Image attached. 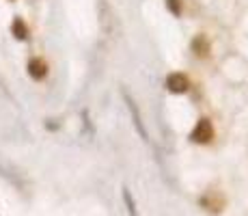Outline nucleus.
<instances>
[{"label":"nucleus","instance_id":"f257e3e1","mask_svg":"<svg viewBox=\"0 0 248 216\" xmlns=\"http://www.w3.org/2000/svg\"><path fill=\"white\" fill-rule=\"evenodd\" d=\"M214 126L209 119H199L197 126H194L192 134H190V138H192L194 143H201V145H207V143L214 141Z\"/></svg>","mask_w":248,"mask_h":216},{"label":"nucleus","instance_id":"f03ea898","mask_svg":"<svg viewBox=\"0 0 248 216\" xmlns=\"http://www.w3.org/2000/svg\"><path fill=\"white\" fill-rule=\"evenodd\" d=\"M166 89L169 91H173V93H186V91L190 89V80H188V76H184V74H170L169 78H166Z\"/></svg>","mask_w":248,"mask_h":216},{"label":"nucleus","instance_id":"7ed1b4c3","mask_svg":"<svg viewBox=\"0 0 248 216\" xmlns=\"http://www.w3.org/2000/svg\"><path fill=\"white\" fill-rule=\"evenodd\" d=\"M201 205H205V208L212 210V212H220L222 205H225V199H222L216 190H209V193L201 199Z\"/></svg>","mask_w":248,"mask_h":216},{"label":"nucleus","instance_id":"20e7f679","mask_svg":"<svg viewBox=\"0 0 248 216\" xmlns=\"http://www.w3.org/2000/svg\"><path fill=\"white\" fill-rule=\"evenodd\" d=\"M28 71H31V76L35 80H41V78H46V74H47V65L41 59H32L31 63H28Z\"/></svg>","mask_w":248,"mask_h":216},{"label":"nucleus","instance_id":"39448f33","mask_svg":"<svg viewBox=\"0 0 248 216\" xmlns=\"http://www.w3.org/2000/svg\"><path fill=\"white\" fill-rule=\"evenodd\" d=\"M192 52L197 56H207L209 54V41L205 35H197L192 39Z\"/></svg>","mask_w":248,"mask_h":216},{"label":"nucleus","instance_id":"423d86ee","mask_svg":"<svg viewBox=\"0 0 248 216\" xmlns=\"http://www.w3.org/2000/svg\"><path fill=\"white\" fill-rule=\"evenodd\" d=\"M123 199H125V203H127V212H130L132 216H136V203H134V199L130 197V190L127 188H123Z\"/></svg>","mask_w":248,"mask_h":216},{"label":"nucleus","instance_id":"0eeeda50","mask_svg":"<svg viewBox=\"0 0 248 216\" xmlns=\"http://www.w3.org/2000/svg\"><path fill=\"white\" fill-rule=\"evenodd\" d=\"M13 31H16V37L17 39H26V28H24V24H22V20H16V24H13Z\"/></svg>","mask_w":248,"mask_h":216},{"label":"nucleus","instance_id":"6e6552de","mask_svg":"<svg viewBox=\"0 0 248 216\" xmlns=\"http://www.w3.org/2000/svg\"><path fill=\"white\" fill-rule=\"evenodd\" d=\"M166 4H169V9L175 13V16H179L181 13V2L179 0H166Z\"/></svg>","mask_w":248,"mask_h":216}]
</instances>
